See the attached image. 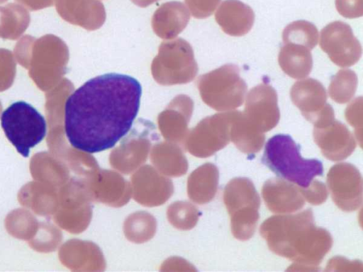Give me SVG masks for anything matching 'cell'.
Instances as JSON below:
<instances>
[{"mask_svg":"<svg viewBox=\"0 0 363 272\" xmlns=\"http://www.w3.org/2000/svg\"><path fill=\"white\" fill-rule=\"evenodd\" d=\"M325 271H362V263L359 261H350L343 257L336 256L331 259Z\"/></svg>","mask_w":363,"mask_h":272,"instance_id":"cell-23","label":"cell"},{"mask_svg":"<svg viewBox=\"0 0 363 272\" xmlns=\"http://www.w3.org/2000/svg\"><path fill=\"white\" fill-rule=\"evenodd\" d=\"M215 18L226 34L238 37L251 30L255 13L250 6L239 0H225L218 7Z\"/></svg>","mask_w":363,"mask_h":272,"instance_id":"cell-13","label":"cell"},{"mask_svg":"<svg viewBox=\"0 0 363 272\" xmlns=\"http://www.w3.org/2000/svg\"><path fill=\"white\" fill-rule=\"evenodd\" d=\"M262 196L267 208L277 214H290L305 205L301 187L281 178L266 181L262 188Z\"/></svg>","mask_w":363,"mask_h":272,"instance_id":"cell-12","label":"cell"},{"mask_svg":"<svg viewBox=\"0 0 363 272\" xmlns=\"http://www.w3.org/2000/svg\"><path fill=\"white\" fill-rule=\"evenodd\" d=\"M223 200L233 235L241 241L250 239L259 217L260 198L254 183L247 178H233L225 187Z\"/></svg>","mask_w":363,"mask_h":272,"instance_id":"cell-4","label":"cell"},{"mask_svg":"<svg viewBox=\"0 0 363 272\" xmlns=\"http://www.w3.org/2000/svg\"><path fill=\"white\" fill-rule=\"evenodd\" d=\"M290 96L303 116L314 126L335 119L333 108L327 103L326 90L319 81L306 78L295 82Z\"/></svg>","mask_w":363,"mask_h":272,"instance_id":"cell-8","label":"cell"},{"mask_svg":"<svg viewBox=\"0 0 363 272\" xmlns=\"http://www.w3.org/2000/svg\"><path fill=\"white\" fill-rule=\"evenodd\" d=\"M6 1V0H0V2H3V1Z\"/></svg>","mask_w":363,"mask_h":272,"instance_id":"cell-26","label":"cell"},{"mask_svg":"<svg viewBox=\"0 0 363 272\" xmlns=\"http://www.w3.org/2000/svg\"><path fill=\"white\" fill-rule=\"evenodd\" d=\"M221 0H185L195 18H203L211 16Z\"/></svg>","mask_w":363,"mask_h":272,"instance_id":"cell-21","label":"cell"},{"mask_svg":"<svg viewBox=\"0 0 363 272\" xmlns=\"http://www.w3.org/2000/svg\"><path fill=\"white\" fill-rule=\"evenodd\" d=\"M31 9L41 8L52 5V0H18Z\"/></svg>","mask_w":363,"mask_h":272,"instance_id":"cell-24","label":"cell"},{"mask_svg":"<svg viewBox=\"0 0 363 272\" xmlns=\"http://www.w3.org/2000/svg\"><path fill=\"white\" fill-rule=\"evenodd\" d=\"M277 94L269 84H261L248 92L243 114L258 131L265 132L277 126L280 118Z\"/></svg>","mask_w":363,"mask_h":272,"instance_id":"cell-10","label":"cell"},{"mask_svg":"<svg viewBox=\"0 0 363 272\" xmlns=\"http://www.w3.org/2000/svg\"><path fill=\"white\" fill-rule=\"evenodd\" d=\"M345 116L347 122L354 128L355 136L362 146V98L354 99L345 109Z\"/></svg>","mask_w":363,"mask_h":272,"instance_id":"cell-19","label":"cell"},{"mask_svg":"<svg viewBox=\"0 0 363 272\" xmlns=\"http://www.w3.org/2000/svg\"><path fill=\"white\" fill-rule=\"evenodd\" d=\"M230 112V140L243 153L252 154L258 152L264 143V134L255 129L242 112Z\"/></svg>","mask_w":363,"mask_h":272,"instance_id":"cell-14","label":"cell"},{"mask_svg":"<svg viewBox=\"0 0 363 272\" xmlns=\"http://www.w3.org/2000/svg\"><path fill=\"white\" fill-rule=\"evenodd\" d=\"M313 135L323 155L331 161L346 159L356 147L352 132L345 125L335 119L314 126Z\"/></svg>","mask_w":363,"mask_h":272,"instance_id":"cell-11","label":"cell"},{"mask_svg":"<svg viewBox=\"0 0 363 272\" xmlns=\"http://www.w3.org/2000/svg\"><path fill=\"white\" fill-rule=\"evenodd\" d=\"M259 233L272 251L295 262L287 271L319 270L333 242L328 231L316 227L310 208L272 216L262 222Z\"/></svg>","mask_w":363,"mask_h":272,"instance_id":"cell-2","label":"cell"},{"mask_svg":"<svg viewBox=\"0 0 363 272\" xmlns=\"http://www.w3.org/2000/svg\"><path fill=\"white\" fill-rule=\"evenodd\" d=\"M278 61L282 71L296 79L307 77L313 67L310 50L300 45L284 44L279 51Z\"/></svg>","mask_w":363,"mask_h":272,"instance_id":"cell-15","label":"cell"},{"mask_svg":"<svg viewBox=\"0 0 363 272\" xmlns=\"http://www.w3.org/2000/svg\"><path fill=\"white\" fill-rule=\"evenodd\" d=\"M327 183L335 205L345 212L357 210L362 203V178L357 168L350 163L333 166Z\"/></svg>","mask_w":363,"mask_h":272,"instance_id":"cell-9","label":"cell"},{"mask_svg":"<svg viewBox=\"0 0 363 272\" xmlns=\"http://www.w3.org/2000/svg\"><path fill=\"white\" fill-rule=\"evenodd\" d=\"M135 4L141 6L146 7L150 4L158 1V0H131Z\"/></svg>","mask_w":363,"mask_h":272,"instance_id":"cell-25","label":"cell"},{"mask_svg":"<svg viewBox=\"0 0 363 272\" xmlns=\"http://www.w3.org/2000/svg\"><path fill=\"white\" fill-rule=\"evenodd\" d=\"M56 8L65 18L103 22L105 10L99 0H56Z\"/></svg>","mask_w":363,"mask_h":272,"instance_id":"cell-16","label":"cell"},{"mask_svg":"<svg viewBox=\"0 0 363 272\" xmlns=\"http://www.w3.org/2000/svg\"><path fill=\"white\" fill-rule=\"evenodd\" d=\"M357 83V76L354 71L340 69L331 79L328 87L329 96L337 103H346L354 97Z\"/></svg>","mask_w":363,"mask_h":272,"instance_id":"cell-18","label":"cell"},{"mask_svg":"<svg viewBox=\"0 0 363 272\" xmlns=\"http://www.w3.org/2000/svg\"><path fill=\"white\" fill-rule=\"evenodd\" d=\"M301 190L305 200L314 205L323 203L328 198L325 185L317 180L313 181L307 188H301Z\"/></svg>","mask_w":363,"mask_h":272,"instance_id":"cell-20","label":"cell"},{"mask_svg":"<svg viewBox=\"0 0 363 272\" xmlns=\"http://www.w3.org/2000/svg\"><path fill=\"white\" fill-rule=\"evenodd\" d=\"M282 40L284 44L300 45L311 50L318 43V31L316 26L309 21H296L285 27Z\"/></svg>","mask_w":363,"mask_h":272,"instance_id":"cell-17","label":"cell"},{"mask_svg":"<svg viewBox=\"0 0 363 272\" xmlns=\"http://www.w3.org/2000/svg\"><path fill=\"white\" fill-rule=\"evenodd\" d=\"M262 162L279 177L301 188L308 187L314 177L323 173L322 162L303 159L299 146L288 135H276L268 140Z\"/></svg>","mask_w":363,"mask_h":272,"instance_id":"cell-3","label":"cell"},{"mask_svg":"<svg viewBox=\"0 0 363 272\" xmlns=\"http://www.w3.org/2000/svg\"><path fill=\"white\" fill-rule=\"evenodd\" d=\"M1 125L6 138L24 157L29 156L30 149L39 144L47 133L45 118L23 101L13 103L3 111Z\"/></svg>","mask_w":363,"mask_h":272,"instance_id":"cell-5","label":"cell"},{"mask_svg":"<svg viewBox=\"0 0 363 272\" xmlns=\"http://www.w3.org/2000/svg\"><path fill=\"white\" fill-rule=\"evenodd\" d=\"M338 13L347 18H356L363 15V0H335Z\"/></svg>","mask_w":363,"mask_h":272,"instance_id":"cell-22","label":"cell"},{"mask_svg":"<svg viewBox=\"0 0 363 272\" xmlns=\"http://www.w3.org/2000/svg\"><path fill=\"white\" fill-rule=\"evenodd\" d=\"M199 88L204 102L217 110H233L242 105L247 85L239 67L227 64L203 75Z\"/></svg>","mask_w":363,"mask_h":272,"instance_id":"cell-6","label":"cell"},{"mask_svg":"<svg viewBox=\"0 0 363 272\" xmlns=\"http://www.w3.org/2000/svg\"><path fill=\"white\" fill-rule=\"evenodd\" d=\"M142 87L126 74L92 78L70 94L65 104L66 137L89 154L113 147L130 130L138 115Z\"/></svg>","mask_w":363,"mask_h":272,"instance_id":"cell-1","label":"cell"},{"mask_svg":"<svg viewBox=\"0 0 363 272\" xmlns=\"http://www.w3.org/2000/svg\"><path fill=\"white\" fill-rule=\"evenodd\" d=\"M320 47L340 67L355 64L362 56L361 44L352 28L340 21L332 22L321 30Z\"/></svg>","mask_w":363,"mask_h":272,"instance_id":"cell-7","label":"cell"}]
</instances>
